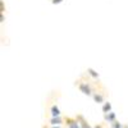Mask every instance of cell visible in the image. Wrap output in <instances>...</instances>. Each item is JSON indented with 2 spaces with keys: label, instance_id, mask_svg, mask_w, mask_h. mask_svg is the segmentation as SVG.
Segmentation results:
<instances>
[{
  "label": "cell",
  "instance_id": "cell-1",
  "mask_svg": "<svg viewBox=\"0 0 128 128\" xmlns=\"http://www.w3.org/2000/svg\"><path fill=\"white\" fill-rule=\"evenodd\" d=\"M67 124H68V128H81L80 127V123L77 119H70V118H67L66 119Z\"/></svg>",
  "mask_w": 128,
  "mask_h": 128
},
{
  "label": "cell",
  "instance_id": "cell-2",
  "mask_svg": "<svg viewBox=\"0 0 128 128\" xmlns=\"http://www.w3.org/2000/svg\"><path fill=\"white\" fill-rule=\"evenodd\" d=\"M105 120L108 123H114L115 122V113H113V112L105 113Z\"/></svg>",
  "mask_w": 128,
  "mask_h": 128
},
{
  "label": "cell",
  "instance_id": "cell-3",
  "mask_svg": "<svg viewBox=\"0 0 128 128\" xmlns=\"http://www.w3.org/2000/svg\"><path fill=\"white\" fill-rule=\"evenodd\" d=\"M80 90H81L84 95H91V90H90V87L87 86L86 83H80Z\"/></svg>",
  "mask_w": 128,
  "mask_h": 128
},
{
  "label": "cell",
  "instance_id": "cell-4",
  "mask_svg": "<svg viewBox=\"0 0 128 128\" xmlns=\"http://www.w3.org/2000/svg\"><path fill=\"white\" fill-rule=\"evenodd\" d=\"M50 123H51V126H60L63 123V119L60 118V116H52Z\"/></svg>",
  "mask_w": 128,
  "mask_h": 128
},
{
  "label": "cell",
  "instance_id": "cell-5",
  "mask_svg": "<svg viewBox=\"0 0 128 128\" xmlns=\"http://www.w3.org/2000/svg\"><path fill=\"white\" fill-rule=\"evenodd\" d=\"M77 120H81V123H80V124H81V128H91V126H90L86 120H84L81 115H78V116H77Z\"/></svg>",
  "mask_w": 128,
  "mask_h": 128
},
{
  "label": "cell",
  "instance_id": "cell-6",
  "mask_svg": "<svg viewBox=\"0 0 128 128\" xmlns=\"http://www.w3.org/2000/svg\"><path fill=\"white\" fill-rule=\"evenodd\" d=\"M51 115L52 116H60V110L56 105H52L51 106Z\"/></svg>",
  "mask_w": 128,
  "mask_h": 128
},
{
  "label": "cell",
  "instance_id": "cell-7",
  "mask_svg": "<svg viewBox=\"0 0 128 128\" xmlns=\"http://www.w3.org/2000/svg\"><path fill=\"white\" fill-rule=\"evenodd\" d=\"M102 112L104 113H110L112 112V104L110 102H105L102 106Z\"/></svg>",
  "mask_w": 128,
  "mask_h": 128
},
{
  "label": "cell",
  "instance_id": "cell-8",
  "mask_svg": "<svg viewBox=\"0 0 128 128\" xmlns=\"http://www.w3.org/2000/svg\"><path fill=\"white\" fill-rule=\"evenodd\" d=\"M94 99H95L96 102H102V101H104L102 95H100V94H95V95H94Z\"/></svg>",
  "mask_w": 128,
  "mask_h": 128
},
{
  "label": "cell",
  "instance_id": "cell-9",
  "mask_svg": "<svg viewBox=\"0 0 128 128\" xmlns=\"http://www.w3.org/2000/svg\"><path fill=\"white\" fill-rule=\"evenodd\" d=\"M112 127H113V128H123L122 123H119L118 120H115L114 123H112Z\"/></svg>",
  "mask_w": 128,
  "mask_h": 128
},
{
  "label": "cell",
  "instance_id": "cell-10",
  "mask_svg": "<svg viewBox=\"0 0 128 128\" xmlns=\"http://www.w3.org/2000/svg\"><path fill=\"white\" fill-rule=\"evenodd\" d=\"M88 73L91 74V76H92V77H95V78H98V77H99V74H98V73H96V72H95L94 69H91V68H88Z\"/></svg>",
  "mask_w": 128,
  "mask_h": 128
},
{
  "label": "cell",
  "instance_id": "cell-11",
  "mask_svg": "<svg viewBox=\"0 0 128 128\" xmlns=\"http://www.w3.org/2000/svg\"><path fill=\"white\" fill-rule=\"evenodd\" d=\"M52 3L56 4V3H62V0H52Z\"/></svg>",
  "mask_w": 128,
  "mask_h": 128
},
{
  "label": "cell",
  "instance_id": "cell-12",
  "mask_svg": "<svg viewBox=\"0 0 128 128\" xmlns=\"http://www.w3.org/2000/svg\"><path fill=\"white\" fill-rule=\"evenodd\" d=\"M95 128H102V127H101L100 124H96V126H95Z\"/></svg>",
  "mask_w": 128,
  "mask_h": 128
},
{
  "label": "cell",
  "instance_id": "cell-13",
  "mask_svg": "<svg viewBox=\"0 0 128 128\" xmlns=\"http://www.w3.org/2000/svg\"><path fill=\"white\" fill-rule=\"evenodd\" d=\"M51 128H60V127H59V126H52Z\"/></svg>",
  "mask_w": 128,
  "mask_h": 128
},
{
  "label": "cell",
  "instance_id": "cell-14",
  "mask_svg": "<svg viewBox=\"0 0 128 128\" xmlns=\"http://www.w3.org/2000/svg\"><path fill=\"white\" fill-rule=\"evenodd\" d=\"M123 128H128V126H124V127H123Z\"/></svg>",
  "mask_w": 128,
  "mask_h": 128
}]
</instances>
